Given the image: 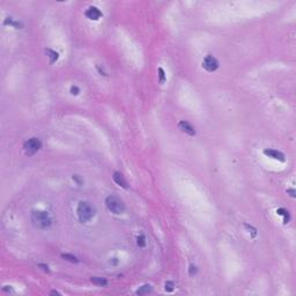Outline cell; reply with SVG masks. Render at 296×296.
<instances>
[{
  "mask_svg": "<svg viewBox=\"0 0 296 296\" xmlns=\"http://www.w3.org/2000/svg\"><path fill=\"white\" fill-rule=\"evenodd\" d=\"M76 214H78L80 222L87 223L95 217L96 208L88 201H80L78 208H76Z\"/></svg>",
  "mask_w": 296,
  "mask_h": 296,
  "instance_id": "1",
  "label": "cell"
},
{
  "mask_svg": "<svg viewBox=\"0 0 296 296\" xmlns=\"http://www.w3.org/2000/svg\"><path fill=\"white\" fill-rule=\"evenodd\" d=\"M30 217L33 224L38 229H46L52 224L50 215L44 211H33Z\"/></svg>",
  "mask_w": 296,
  "mask_h": 296,
  "instance_id": "2",
  "label": "cell"
},
{
  "mask_svg": "<svg viewBox=\"0 0 296 296\" xmlns=\"http://www.w3.org/2000/svg\"><path fill=\"white\" fill-rule=\"evenodd\" d=\"M105 205H106V208L109 209L111 213H114V214H123L126 209L125 204H124L123 199H120L118 196H114V194L106 197Z\"/></svg>",
  "mask_w": 296,
  "mask_h": 296,
  "instance_id": "3",
  "label": "cell"
},
{
  "mask_svg": "<svg viewBox=\"0 0 296 296\" xmlns=\"http://www.w3.org/2000/svg\"><path fill=\"white\" fill-rule=\"evenodd\" d=\"M42 148V142L38 138H30L23 144V151L24 154L28 156H31Z\"/></svg>",
  "mask_w": 296,
  "mask_h": 296,
  "instance_id": "4",
  "label": "cell"
},
{
  "mask_svg": "<svg viewBox=\"0 0 296 296\" xmlns=\"http://www.w3.org/2000/svg\"><path fill=\"white\" fill-rule=\"evenodd\" d=\"M202 69H206L207 72H214L219 69V61L215 57L209 54L202 61Z\"/></svg>",
  "mask_w": 296,
  "mask_h": 296,
  "instance_id": "5",
  "label": "cell"
},
{
  "mask_svg": "<svg viewBox=\"0 0 296 296\" xmlns=\"http://www.w3.org/2000/svg\"><path fill=\"white\" fill-rule=\"evenodd\" d=\"M263 153H264L266 156H268V157H271V159L278 160V161H280V162H285L286 161V157H285V155H283V153L279 152V151H277V149L268 148V149H264V152Z\"/></svg>",
  "mask_w": 296,
  "mask_h": 296,
  "instance_id": "6",
  "label": "cell"
},
{
  "mask_svg": "<svg viewBox=\"0 0 296 296\" xmlns=\"http://www.w3.org/2000/svg\"><path fill=\"white\" fill-rule=\"evenodd\" d=\"M178 129L181 130L182 132L191 135V137L196 135V129H194L189 122H186V120H182V122L178 123Z\"/></svg>",
  "mask_w": 296,
  "mask_h": 296,
  "instance_id": "7",
  "label": "cell"
},
{
  "mask_svg": "<svg viewBox=\"0 0 296 296\" xmlns=\"http://www.w3.org/2000/svg\"><path fill=\"white\" fill-rule=\"evenodd\" d=\"M86 16H87L88 19L90 20H94V21H97V20L102 16V12L100 11L99 8L95 7V6H90V7L88 8L87 11H86Z\"/></svg>",
  "mask_w": 296,
  "mask_h": 296,
  "instance_id": "8",
  "label": "cell"
},
{
  "mask_svg": "<svg viewBox=\"0 0 296 296\" xmlns=\"http://www.w3.org/2000/svg\"><path fill=\"white\" fill-rule=\"evenodd\" d=\"M112 178H114L115 183H116L117 185L122 186V187H124V189H127V182H126L125 177H124V176H123L120 172L115 171L114 176H112Z\"/></svg>",
  "mask_w": 296,
  "mask_h": 296,
  "instance_id": "9",
  "label": "cell"
},
{
  "mask_svg": "<svg viewBox=\"0 0 296 296\" xmlns=\"http://www.w3.org/2000/svg\"><path fill=\"white\" fill-rule=\"evenodd\" d=\"M90 282L93 285L99 286V287H104V286L108 285V280H106L105 278H101V277H91Z\"/></svg>",
  "mask_w": 296,
  "mask_h": 296,
  "instance_id": "10",
  "label": "cell"
},
{
  "mask_svg": "<svg viewBox=\"0 0 296 296\" xmlns=\"http://www.w3.org/2000/svg\"><path fill=\"white\" fill-rule=\"evenodd\" d=\"M153 288L151 285H144L137 290V295H147L149 293H152Z\"/></svg>",
  "mask_w": 296,
  "mask_h": 296,
  "instance_id": "11",
  "label": "cell"
},
{
  "mask_svg": "<svg viewBox=\"0 0 296 296\" xmlns=\"http://www.w3.org/2000/svg\"><path fill=\"white\" fill-rule=\"evenodd\" d=\"M45 52H46V54H48V57L50 58V63H51V64H53V63L59 58V54H58L56 51H53V50H51V49H46Z\"/></svg>",
  "mask_w": 296,
  "mask_h": 296,
  "instance_id": "12",
  "label": "cell"
},
{
  "mask_svg": "<svg viewBox=\"0 0 296 296\" xmlns=\"http://www.w3.org/2000/svg\"><path fill=\"white\" fill-rule=\"evenodd\" d=\"M61 258L64 259V260H67V262H69V263H78L79 262L75 256L69 254V253H63L61 254Z\"/></svg>",
  "mask_w": 296,
  "mask_h": 296,
  "instance_id": "13",
  "label": "cell"
},
{
  "mask_svg": "<svg viewBox=\"0 0 296 296\" xmlns=\"http://www.w3.org/2000/svg\"><path fill=\"white\" fill-rule=\"evenodd\" d=\"M278 212V214H280V215H282V217H285V220H283V222L285 223H288V221H289V213H288V211H286V209H283V208H279L277 211Z\"/></svg>",
  "mask_w": 296,
  "mask_h": 296,
  "instance_id": "14",
  "label": "cell"
},
{
  "mask_svg": "<svg viewBox=\"0 0 296 296\" xmlns=\"http://www.w3.org/2000/svg\"><path fill=\"white\" fill-rule=\"evenodd\" d=\"M138 245L140 248H145L146 247V238H145L144 235H140L139 237H138V241H137Z\"/></svg>",
  "mask_w": 296,
  "mask_h": 296,
  "instance_id": "15",
  "label": "cell"
},
{
  "mask_svg": "<svg viewBox=\"0 0 296 296\" xmlns=\"http://www.w3.org/2000/svg\"><path fill=\"white\" fill-rule=\"evenodd\" d=\"M159 78H160V84H164V81H166V74H164L163 69H161V67L159 69Z\"/></svg>",
  "mask_w": 296,
  "mask_h": 296,
  "instance_id": "16",
  "label": "cell"
},
{
  "mask_svg": "<svg viewBox=\"0 0 296 296\" xmlns=\"http://www.w3.org/2000/svg\"><path fill=\"white\" fill-rule=\"evenodd\" d=\"M174 288H175V283L172 281H167V282H166V290H167V292H172Z\"/></svg>",
  "mask_w": 296,
  "mask_h": 296,
  "instance_id": "17",
  "label": "cell"
},
{
  "mask_svg": "<svg viewBox=\"0 0 296 296\" xmlns=\"http://www.w3.org/2000/svg\"><path fill=\"white\" fill-rule=\"evenodd\" d=\"M79 93H80V89L76 87V86H72V87H71V94H72V95H78Z\"/></svg>",
  "mask_w": 296,
  "mask_h": 296,
  "instance_id": "18",
  "label": "cell"
},
{
  "mask_svg": "<svg viewBox=\"0 0 296 296\" xmlns=\"http://www.w3.org/2000/svg\"><path fill=\"white\" fill-rule=\"evenodd\" d=\"M197 273V267L193 265L190 266V275H194V274Z\"/></svg>",
  "mask_w": 296,
  "mask_h": 296,
  "instance_id": "19",
  "label": "cell"
},
{
  "mask_svg": "<svg viewBox=\"0 0 296 296\" xmlns=\"http://www.w3.org/2000/svg\"><path fill=\"white\" fill-rule=\"evenodd\" d=\"M287 193H290V197L293 198L295 197V190H294V189H288V190H287Z\"/></svg>",
  "mask_w": 296,
  "mask_h": 296,
  "instance_id": "20",
  "label": "cell"
},
{
  "mask_svg": "<svg viewBox=\"0 0 296 296\" xmlns=\"http://www.w3.org/2000/svg\"><path fill=\"white\" fill-rule=\"evenodd\" d=\"M73 179H74V181H76V182H78V184H81V179H80V177L78 176V175H73Z\"/></svg>",
  "mask_w": 296,
  "mask_h": 296,
  "instance_id": "21",
  "label": "cell"
},
{
  "mask_svg": "<svg viewBox=\"0 0 296 296\" xmlns=\"http://www.w3.org/2000/svg\"><path fill=\"white\" fill-rule=\"evenodd\" d=\"M50 294H51V295H54V294H56V295H60V293L57 292V290H52V292L50 293Z\"/></svg>",
  "mask_w": 296,
  "mask_h": 296,
  "instance_id": "22",
  "label": "cell"
},
{
  "mask_svg": "<svg viewBox=\"0 0 296 296\" xmlns=\"http://www.w3.org/2000/svg\"><path fill=\"white\" fill-rule=\"evenodd\" d=\"M39 266H41V267H43V270H45V271H48V272H49V267H48V266H45V265H39Z\"/></svg>",
  "mask_w": 296,
  "mask_h": 296,
  "instance_id": "23",
  "label": "cell"
}]
</instances>
